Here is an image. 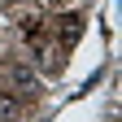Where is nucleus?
I'll use <instances>...</instances> for the list:
<instances>
[{
	"label": "nucleus",
	"instance_id": "nucleus-1",
	"mask_svg": "<svg viewBox=\"0 0 122 122\" xmlns=\"http://www.w3.org/2000/svg\"><path fill=\"white\" fill-rule=\"evenodd\" d=\"M57 35H61V44H66V48H74V44H79V35H83V18H74V13L57 18Z\"/></svg>",
	"mask_w": 122,
	"mask_h": 122
},
{
	"label": "nucleus",
	"instance_id": "nucleus-2",
	"mask_svg": "<svg viewBox=\"0 0 122 122\" xmlns=\"http://www.w3.org/2000/svg\"><path fill=\"white\" fill-rule=\"evenodd\" d=\"M0 5H18V0H0Z\"/></svg>",
	"mask_w": 122,
	"mask_h": 122
}]
</instances>
